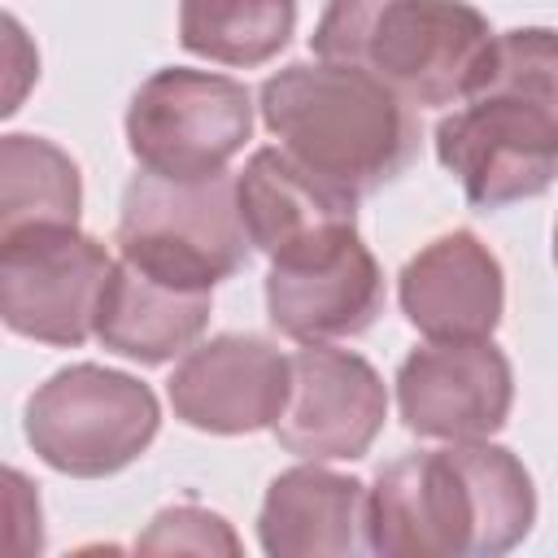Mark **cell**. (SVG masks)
<instances>
[{"instance_id":"cell-1","label":"cell","mask_w":558,"mask_h":558,"mask_svg":"<svg viewBox=\"0 0 558 558\" xmlns=\"http://www.w3.org/2000/svg\"><path fill=\"white\" fill-rule=\"evenodd\" d=\"M536 523L527 466L488 440L401 453L366 488V545L388 558H493Z\"/></svg>"},{"instance_id":"cell-2","label":"cell","mask_w":558,"mask_h":558,"mask_svg":"<svg viewBox=\"0 0 558 558\" xmlns=\"http://www.w3.org/2000/svg\"><path fill=\"white\" fill-rule=\"evenodd\" d=\"M436 157L480 209L549 192L558 179V31L493 35L471 92L436 122Z\"/></svg>"},{"instance_id":"cell-3","label":"cell","mask_w":558,"mask_h":558,"mask_svg":"<svg viewBox=\"0 0 558 558\" xmlns=\"http://www.w3.org/2000/svg\"><path fill=\"white\" fill-rule=\"evenodd\" d=\"M257 109L292 161L349 196L397 183L418 157L414 105L353 65L292 61L262 83Z\"/></svg>"},{"instance_id":"cell-4","label":"cell","mask_w":558,"mask_h":558,"mask_svg":"<svg viewBox=\"0 0 558 558\" xmlns=\"http://www.w3.org/2000/svg\"><path fill=\"white\" fill-rule=\"evenodd\" d=\"M314 57L353 65L405 105H453L471 92L493 26L466 0H327Z\"/></svg>"},{"instance_id":"cell-5","label":"cell","mask_w":558,"mask_h":558,"mask_svg":"<svg viewBox=\"0 0 558 558\" xmlns=\"http://www.w3.org/2000/svg\"><path fill=\"white\" fill-rule=\"evenodd\" d=\"M118 257L183 288L214 292L253 257V240L235 201V174L166 179L135 170L118 214Z\"/></svg>"},{"instance_id":"cell-6","label":"cell","mask_w":558,"mask_h":558,"mask_svg":"<svg viewBox=\"0 0 558 558\" xmlns=\"http://www.w3.org/2000/svg\"><path fill=\"white\" fill-rule=\"evenodd\" d=\"M26 440L61 475L105 480L126 471L157 436L161 405L126 371L74 362L26 397Z\"/></svg>"},{"instance_id":"cell-7","label":"cell","mask_w":558,"mask_h":558,"mask_svg":"<svg viewBox=\"0 0 558 558\" xmlns=\"http://www.w3.org/2000/svg\"><path fill=\"white\" fill-rule=\"evenodd\" d=\"M253 135V96L240 78L166 65L148 74L126 105V148L140 170L166 179H209L244 153Z\"/></svg>"},{"instance_id":"cell-8","label":"cell","mask_w":558,"mask_h":558,"mask_svg":"<svg viewBox=\"0 0 558 558\" xmlns=\"http://www.w3.org/2000/svg\"><path fill=\"white\" fill-rule=\"evenodd\" d=\"M109 248L78 222H39L0 235V318L9 331L74 349L96 336Z\"/></svg>"},{"instance_id":"cell-9","label":"cell","mask_w":558,"mask_h":558,"mask_svg":"<svg viewBox=\"0 0 558 558\" xmlns=\"http://www.w3.org/2000/svg\"><path fill=\"white\" fill-rule=\"evenodd\" d=\"M388 418V388L379 371L336 344H301L292 353V392L270 427L275 440L305 462L362 458Z\"/></svg>"},{"instance_id":"cell-10","label":"cell","mask_w":558,"mask_h":558,"mask_svg":"<svg viewBox=\"0 0 558 558\" xmlns=\"http://www.w3.org/2000/svg\"><path fill=\"white\" fill-rule=\"evenodd\" d=\"M514 405L510 357L493 340H427L397 366V410L427 440H488Z\"/></svg>"},{"instance_id":"cell-11","label":"cell","mask_w":558,"mask_h":558,"mask_svg":"<svg viewBox=\"0 0 558 558\" xmlns=\"http://www.w3.org/2000/svg\"><path fill=\"white\" fill-rule=\"evenodd\" d=\"M292 392V353L253 331H227L187 349L166 384L174 418L209 436L275 427Z\"/></svg>"},{"instance_id":"cell-12","label":"cell","mask_w":558,"mask_h":558,"mask_svg":"<svg viewBox=\"0 0 558 558\" xmlns=\"http://www.w3.org/2000/svg\"><path fill=\"white\" fill-rule=\"evenodd\" d=\"M235 201L257 253L270 266L323 257L357 235V196L310 174L283 148H257L235 174Z\"/></svg>"},{"instance_id":"cell-13","label":"cell","mask_w":558,"mask_h":558,"mask_svg":"<svg viewBox=\"0 0 558 558\" xmlns=\"http://www.w3.org/2000/svg\"><path fill=\"white\" fill-rule=\"evenodd\" d=\"M397 301L427 340H488L506 305L501 262L475 231H445L401 266Z\"/></svg>"},{"instance_id":"cell-14","label":"cell","mask_w":558,"mask_h":558,"mask_svg":"<svg viewBox=\"0 0 558 558\" xmlns=\"http://www.w3.org/2000/svg\"><path fill=\"white\" fill-rule=\"evenodd\" d=\"M266 314L288 340L301 344L362 336L384 314V275L375 253L353 235L323 257L270 266Z\"/></svg>"},{"instance_id":"cell-15","label":"cell","mask_w":558,"mask_h":558,"mask_svg":"<svg viewBox=\"0 0 558 558\" xmlns=\"http://www.w3.org/2000/svg\"><path fill=\"white\" fill-rule=\"evenodd\" d=\"M262 549L275 558H344L366 545V484L323 462L270 480L257 514Z\"/></svg>"},{"instance_id":"cell-16","label":"cell","mask_w":558,"mask_h":558,"mask_svg":"<svg viewBox=\"0 0 558 558\" xmlns=\"http://www.w3.org/2000/svg\"><path fill=\"white\" fill-rule=\"evenodd\" d=\"M209 310H214V292L170 283L126 257H113L96 310V340L118 357H131L140 366H161L201 344Z\"/></svg>"},{"instance_id":"cell-17","label":"cell","mask_w":558,"mask_h":558,"mask_svg":"<svg viewBox=\"0 0 558 558\" xmlns=\"http://www.w3.org/2000/svg\"><path fill=\"white\" fill-rule=\"evenodd\" d=\"M296 0H179V44L192 57L253 70L288 48Z\"/></svg>"},{"instance_id":"cell-18","label":"cell","mask_w":558,"mask_h":558,"mask_svg":"<svg viewBox=\"0 0 558 558\" xmlns=\"http://www.w3.org/2000/svg\"><path fill=\"white\" fill-rule=\"evenodd\" d=\"M83 179L65 148L44 135L0 140V235L39 222H78Z\"/></svg>"},{"instance_id":"cell-19","label":"cell","mask_w":558,"mask_h":558,"mask_svg":"<svg viewBox=\"0 0 558 558\" xmlns=\"http://www.w3.org/2000/svg\"><path fill=\"white\" fill-rule=\"evenodd\" d=\"M140 554H240L231 523L196 501H179L153 514L148 532L135 541Z\"/></svg>"},{"instance_id":"cell-20","label":"cell","mask_w":558,"mask_h":558,"mask_svg":"<svg viewBox=\"0 0 558 558\" xmlns=\"http://www.w3.org/2000/svg\"><path fill=\"white\" fill-rule=\"evenodd\" d=\"M9 484V532H4V549L9 554H39L44 532H39V497L26 484L22 471H4Z\"/></svg>"},{"instance_id":"cell-21","label":"cell","mask_w":558,"mask_h":558,"mask_svg":"<svg viewBox=\"0 0 558 558\" xmlns=\"http://www.w3.org/2000/svg\"><path fill=\"white\" fill-rule=\"evenodd\" d=\"M4 65H9V83H4V105H0V113H17L26 87L39 78V57H35V48L26 44L17 17H4Z\"/></svg>"},{"instance_id":"cell-22","label":"cell","mask_w":558,"mask_h":558,"mask_svg":"<svg viewBox=\"0 0 558 558\" xmlns=\"http://www.w3.org/2000/svg\"><path fill=\"white\" fill-rule=\"evenodd\" d=\"M554 262H558V227H554Z\"/></svg>"}]
</instances>
